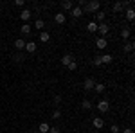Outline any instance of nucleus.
I'll list each match as a JSON object with an SVG mask.
<instances>
[{
    "instance_id": "f257e3e1",
    "label": "nucleus",
    "mask_w": 135,
    "mask_h": 133,
    "mask_svg": "<svg viewBox=\"0 0 135 133\" xmlns=\"http://www.w3.org/2000/svg\"><path fill=\"white\" fill-rule=\"evenodd\" d=\"M81 9H83V13H97V11H101V2L99 0H90Z\"/></svg>"
},
{
    "instance_id": "f03ea898",
    "label": "nucleus",
    "mask_w": 135,
    "mask_h": 133,
    "mask_svg": "<svg viewBox=\"0 0 135 133\" xmlns=\"http://www.w3.org/2000/svg\"><path fill=\"white\" fill-rule=\"evenodd\" d=\"M97 32L101 34V38H104L108 32H110V27H108V23L103 22V23H97Z\"/></svg>"
},
{
    "instance_id": "7ed1b4c3",
    "label": "nucleus",
    "mask_w": 135,
    "mask_h": 133,
    "mask_svg": "<svg viewBox=\"0 0 135 133\" xmlns=\"http://www.w3.org/2000/svg\"><path fill=\"white\" fill-rule=\"evenodd\" d=\"M97 110L101 113H106L108 110H110V101H106V99H103V101L97 102Z\"/></svg>"
},
{
    "instance_id": "20e7f679",
    "label": "nucleus",
    "mask_w": 135,
    "mask_h": 133,
    "mask_svg": "<svg viewBox=\"0 0 135 133\" xmlns=\"http://www.w3.org/2000/svg\"><path fill=\"white\" fill-rule=\"evenodd\" d=\"M94 86H95V79L94 77H86L83 81V88L88 92V90H94Z\"/></svg>"
},
{
    "instance_id": "39448f33",
    "label": "nucleus",
    "mask_w": 135,
    "mask_h": 133,
    "mask_svg": "<svg viewBox=\"0 0 135 133\" xmlns=\"http://www.w3.org/2000/svg\"><path fill=\"white\" fill-rule=\"evenodd\" d=\"M36 49H38V43L36 41H25V51L29 52V54L36 52Z\"/></svg>"
},
{
    "instance_id": "423d86ee",
    "label": "nucleus",
    "mask_w": 135,
    "mask_h": 133,
    "mask_svg": "<svg viewBox=\"0 0 135 133\" xmlns=\"http://www.w3.org/2000/svg\"><path fill=\"white\" fill-rule=\"evenodd\" d=\"M92 124H94V128H95V130H101V128L104 126V121L101 119V117H94V119H92Z\"/></svg>"
},
{
    "instance_id": "0eeeda50",
    "label": "nucleus",
    "mask_w": 135,
    "mask_h": 133,
    "mask_svg": "<svg viewBox=\"0 0 135 133\" xmlns=\"http://www.w3.org/2000/svg\"><path fill=\"white\" fill-rule=\"evenodd\" d=\"M54 22H56V23H60V25H61V23H65V22H67L65 13H56V14H54Z\"/></svg>"
},
{
    "instance_id": "6e6552de",
    "label": "nucleus",
    "mask_w": 135,
    "mask_h": 133,
    "mask_svg": "<svg viewBox=\"0 0 135 133\" xmlns=\"http://www.w3.org/2000/svg\"><path fill=\"white\" fill-rule=\"evenodd\" d=\"M15 47H16V51H18V52H22L23 49H25V40H23V38L15 40Z\"/></svg>"
},
{
    "instance_id": "1a4fd4ad",
    "label": "nucleus",
    "mask_w": 135,
    "mask_h": 133,
    "mask_svg": "<svg viewBox=\"0 0 135 133\" xmlns=\"http://www.w3.org/2000/svg\"><path fill=\"white\" fill-rule=\"evenodd\" d=\"M70 14H72L74 18H81V16H83V9L76 6V7H72V9H70Z\"/></svg>"
},
{
    "instance_id": "9d476101",
    "label": "nucleus",
    "mask_w": 135,
    "mask_h": 133,
    "mask_svg": "<svg viewBox=\"0 0 135 133\" xmlns=\"http://www.w3.org/2000/svg\"><path fill=\"white\" fill-rule=\"evenodd\" d=\"M94 16H95V20H94L95 23H97V22H101V23H103L104 18H106V13H104V11H97V13H95Z\"/></svg>"
},
{
    "instance_id": "9b49d317",
    "label": "nucleus",
    "mask_w": 135,
    "mask_h": 133,
    "mask_svg": "<svg viewBox=\"0 0 135 133\" xmlns=\"http://www.w3.org/2000/svg\"><path fill=\"white\" fill-rule=\"evenodd\" d=\"M20 32H22V36H29L31 34V25L29 23H23L20 27Z\"/></svg>"
},
{
    "instance_id": "f8f14e48",
    "label": "nucleus",
    "mask_w": 135,
    "mask_h": 133,
    "mask_svg": "<svg viewBox=\"0 0 135 133\" xmlns=\"http://www.w3.org/2000/svg\"><path fill=\"white\" fill-rule=\"evenodd\" d=\"M72 7H74V4L70 2V0H65V2H61V9H63V11H67V13H69Z\"/></svg>"
},
{
    "instance_id": "ddd939ff",
    "label": "nucleus",
    "mask_w": 135,
    "mask_h": 133,
    "mask_svg": "<svg viewBox=\"0 0 135 133\" xmlns=\"http://www.w3.org/2000/svg\"><path fill=\"white\" fill-rule=\"evenodd\" d=\"M29 18H31V11H29V9H23V11L20 13V20H22V22H27Z\"/></svg>"
},
{
    "instance_id": "4468645a",
    "label": "nucleus",
    "mask_w": 135,
    "mask_h": 133,
    "mask_svg": "<svg viewBox=\"0 0 135 133\" xmlns=\"http://www.w3.org/2000/svg\"><path fill=\"white\" fill-rule=\"evenodd\" d=\"M95 45H97V49H104L108 45V41H106V38H97L95 40Z\"/></svg>"
},
{
    "instance_id": "2eb2a0df",
    "label": "nucleus",
    "mask_w": 135,
    "mask_h": 133,
    "mask_svg": "<svg viewBox=\"0 0 135 133\" xmlns=\"http://www.w3.org/2000/svg\"><path fill=\"white\" fill-rule=\"evenodd\" d=\"M86 31L88 32H97V23H95V22H88V23H86Z\"/></svg>"
},
{
    "instance_id": "dca6fc26",
    "label": "nucleus",
    "mask_w": 135,
    "mask_h": 133,
    "mask_svg": "<svg viewBox=\"0 0 135 133\" xmlns=\"http://www.w3.org/2000/svg\"><path fill=\"white\" fill-rule=\"evenodd\" d=\"M81 108H83V110H92V108H94V102L88 101V99H85V101H81Z\"/></svg>"
},
{
    "instance_id": "f3484780",
    "label": "nucleus",
    "mask_w": 135,
    "mask_h": 133,
    "mask_svg": "<svg viewBox=\"0 0 135 133\" xmlns=\"http://www.w3.org/2000/svg\"><path fill=\"white\" fill-rule=\"evenodd\" d=\"M49 40H51V34H49L47 31H42V32H40V41H42V43H47Z\"/></svg>"
},
{
    "instance_id": "a211bd4d",
    "label": "nucleus",
    "mask_w": 135,
    "mask_h": 133,
    "mask_svg": "<svg viewBox=\"0 0 135 133\" xmlns=\"http://www.w3.org/2000/svg\"><path fill=\"white\" fill-rule=\"evenodd\" d=\"M13 60H15L16 63H23L25 61V56H23V52H16V54L13 56Z\"/></svg>"
},
{
    "instance_id": "6ab92c4d",
    "label": "nucleus",
    "mask_w": 135,
    "mask_h": 133,
    "mask_svg": "<svg viewBox=\"0 0 135 133\" xmlns=\"http://www.w3.org/2000/svg\"><path fill=\"white\" fill-rule=\"evenodd\" d=\"M126 20H130V22L135 20V11H133V7H128V11H126Z\"/></svg>"
},
{
    "instance_id": "aec40b11",
    "label": "nucleus",
    "mask_w": 135,
    "mask_h": 133,
    "mask_svg": "<svg viewBox=\"0 0 135 133\" xmlns=\"http://www.w3.org/2000/svg\"><path fill=\"white\" fill-rule=\"evenodd\" d=\"M101 58V63H112L114 61V56L112 54H103V56H99Z\"/></svg>"
},
{
    "instance_id": "412c9836",
    "label": "nucleus",
    "mask_w": 135,
    "mask_h": 133,
    "mask_svg": "<svg viewBox=\"0 0 135 133\" xmlns=\"http://www.w3.org/2000/svg\"><path fill=\"white\" fill-rule=\"evenodd\" d=\"M49 128H51V126H49L47 122H42L40 126H38V133H49Z\"/></svg>"
},
{
    "instance_id": "4be33fe9",
    "label": "nucleus",
    "mask_w": 135,
    "mask_h": 133,
    "mask_svg": "<svg viewBox=\"0 0 135 133\" xmlns=\"http://www.w3.org/2000/svg\"><path fill=\"white\" fill-rule=\"evenodd\" d=\"M94 90H95L97 93H103L104 90H106V86H104L103 83H95V86H94Z\"/></svg>"
},
{
    "instance_id": "5701e85b",
    "label": "nucleus",
    "mask_w": 135,
    "mask_h": 133,
    "mask_svg": "<svg viewBox=\"0 0 135 133\" xmlns=\"http://www.w3.org/2000/svg\"><path fill=\"white\" fill-rule=\"evenodd\" d=\"M70 61H72V56H70V54H65V56L61 58V65H65V67H69Z\"/></svg>"
},
{
    "instance_id": "b1692460",
    "label": "nucleus",
    "mask_w": 135,
    "mask_h": 133,
    "mask_svg": "<svg viewBox=\"0 0 135 133\" xmlns=\"http://www.w3.org/2000/svg\"><path fill=\"white\" fill-rule=\"evenodd\" d=\"M34 27H36V29H43V27H45V22H43L42 18H36V22H34Z\"/></svg>"
},
{
    "instance_id": "393cba45",
    "label": "nucleus",
    "mask_w": 135,
    "mask_h": 133,
    "mask_svg": "<svg viewBox=\"0 0 135 133\" xmlns=\"http://www.w3.org/2000/svg\"><path fill=\"white\" fill-rule=\"evenodd\" d=\"M130 34H132V32H130V29H123V31H121V38H123V40H126V38H130Z\"/></svg>"
},
{
    "instance_id": "a878e982",
    "label": "nucleus",
    "mask_w": 135,
    "mask_h": 133,
    "mask_svg": "<svg viewBox=\"0 0 135 133\" xmlns=\"http://www.w3.org/2000/svg\"><path fill=\"white\" fill-rule=\"evenodd\" d=\"M110 133H121V128H119L117 124H112V126H110Z\"/></svg>"
},
{
    "instance_id": "bb28decb",
    "label": "nucleus",
    "mask_w": 135,
    "mask_h": 133,
    "mask_svg": "<svg viewBox=\"0 0 135 133\" xmlns=\"http://www.w3.org/2000/svg\"><path fill=\"white\" fill-rule=\"evenodd\" d=\"M132 51H133V41H130V43L124 45V52H132Z\"/></svg>"
},
{
    "instance_id": "cd10ccee",
    "label": "nucleus",
    "mask_w": 135,
    "mask_h": 133,
    "mask_svg": "<svg viewBox=\"0 0 135 133\" xmlns=\"http://www.w3.org/2000/svg\"><path fill=\"white\" fill-rule=\"evenodd\" d=\"M76 68H78V63H76V61L72 60V61L69 63V70H76Z\"/></svg>"
},
{
    "instance_id": "c85d7f7f",
    "label": "nucleus",
    "mask_w": 135,
    "mask_h": 133,
    "mask_svg": "<svg viewBox=\"0 0 135 133\" xmlns=\"http://www.w3.org/2000/svg\"><path fill=\"white\" fill-rule=\"evenodd\" d=\"M60 117H61V112L60 110H54L52 112V119H60Z\"/></svg>"
},
{
    "instance_id": "c756f323",
    "label": "nucleus",
    "mask_w": 135,
    "mask_h": 133,
    "mask_svg": "<svg viewBox=\"0 0 135 133\" xmlns=\"http://www.w3.org/2000/svg\"><path fill=\"white\" fill-rule=\"evenodd\" d=\"M49 133H60V128L58 126H51L49 128Z\"/></svg>"
},
{
    "instance_id": "7c9ffc66",
    "label": "nucleus",
    "mask_w": 135,
    "mask_h": 133,
    "mask_svg": "<svg viewBox=\"0 0 135 133\" xmlns=\"http://www.w3.org/2000/svg\"><path fill=\"white\" fill-rule=\"evenodd\" d=\"M52 102H54V104H60V102H61V95H54Z\"/></svg>"
},
{
    "instance_id": "2f4dec72",
    "label": "nucleus",
    "mask_w": 135,
    "mask_h": 133,
    "mask_svg": "<svg viewBox=\"0 0 135 133\" xmlns=\"http://www.w3.org/2000/svg\"><path fill=\"white\" fill-rule=\"evenodd\" d=\"M94 65H95V67H101V65H103V63H101V58H94Z\"/></svg>"
},
{
    "instance_id": "473e14b6",
    "label": "nucleus",
    "mask_w": 135,
    "mask_h": 133,
    "mask_svg": "<svg viewBox=\"0 0 135 133\" xmlns=\"http://www.w3.org/2000/svg\"><path fill=\"white\" fill-rule=\"evenodd\" d=\"M23 4H25L23 0H16V2H15V6H18V7H23Z\"/></svg>"
},
{
    "instance_id": "72a5a7b5",
    "label": "nucleus",
    "mask_w": 135,
    "mask_h": 133,
    "mask_svg": "<svg viewBox=\"0 0 135 133\" xmlns=\"http://www.w3.org/2000/svg\"><path fill=\"white\" fill-rule=\"evenodd\" d=\"M123 133H133V130H132V128H124V130H123Z\"/></svg>"
},
{
    "instance_id": "f704fd0d",
    "label": "nucleus",
    "mask_w": 135,
    "mask_h": 133,
    "mask_svg": "<svg viewBox=\"0 0 135 133\" xmlns=\"http://www.w3.org/2000/svg\"><path fill=\"white\" fill-rule=\"evenodd\" d=\"M27 133H38V130H29Z\"/></svg>"
}]
</instances>
